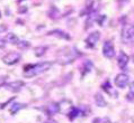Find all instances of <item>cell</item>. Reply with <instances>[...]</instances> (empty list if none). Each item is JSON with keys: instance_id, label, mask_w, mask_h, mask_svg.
Wrapping results in <instances>:
<instances>
[{"instance_id": "5", "label": "cell", "mask_w": 134, "mask_h": 123, "mask_svg": "<svg viewBox=\"0 0 134 123\" xmlns=\"http://www.w3.org/2000/svg\"><path fill=\"white\" fill-rule=\"evenodd\" d=\"M100 38V33L99 31H92L91 34H89L88 37L86 38V44L89 48H94L97 45L98 40Z\"/></svg>"}, {"instance_id": "20", "label": "cell", "mask_w": 134, "mask_h": 123, "mask_svg": "<svg viewBox=\"0 0 134 123\" xmlns=\"http://www.w3.org/2000/svg\"><path fill=\"white\" fill-rule=\"evenodd\" d=\"M91 68H92V63L89 62V61H87V62L85 63V72L82 73V75H85V74L88 73V72H90Z\"/></svg>"}, {"instance_id": "1", "label": "cell", "mask_w": 134, "mask_h": 123, "mask_svg": "<svg viewBox=\"0 0 134 123\" xmlns=\"http://www.w3.org/2000/svg\"><path fill=\"white\" fill-rule=\"evenodd\" d=\"M53 63L51 62H42V63H38V64H34V65H29V66H25L24 68V75L26 77H34L37 76L40 74H42L46 70H49Z\"/></svg>"}, {"instance_id": "9", "label": "cell", "mask_w": 134, "mask_h": 123, "mask_svg": "<svg viewBox=\"0 0 134 123\" xmlns=\"http://www.w3.org/2000/svg\"><path fill=\"white\" fill-rule=\"evenodd\" d=\"M45 111H46V113L49 115L57 114V113L60 112V104H58V103H50V104H47L46 107H45Z\"/></svg>"}, {"instance_id": "21", "label": "cell", "mask_w": 134, "mask_h": 123, "mask_svg": "<svg viewBox=\"0 0 134 123\" xmlns=\"http://www.w3.org/2000/svg\"><path fill=\"white\" fill-rule=\"evenodd\" d=\"M105 19H106V16H104V15H102L100 17H98V18H97L98 25H99V26H103V25H104L103 22H104V20H105Z\"/></svg>"}, {"instance_id": "8", "label": "cell", "mask_w": 134, "mask_h": 123, "mask_svg": "<svg viewBox=\"0 0 134 123\" xmlns=\"http://www.w3.org/2000/svg\"><path fill=\"white\" fill-rule=\"evenodd\" d=\"M129 61H130V58H129L127 54H125L124 51H121L120 55H118V58H117V64L120 66V68L124 69L126 65L129 64Z\"/></svg>"}, {"instance_id": "11", "label": "cell", "mask_w": 134, "mask_h": 123, "mask_svg": "<svg viewBox=\"0 0 134 123\" xmlns=\"http://www.w3.org/2000/svg\"><path fill=\"white\" fill-rule=\"evenodd\" d=\"M49 35L59 37V38H62V39H69L70 38V36L68 35V34H66L65 31H63V30H60V29H55V30L50 31Z\"/></svg>"}, {"instance_id": "6", "label": "cell", "mask_w": 134, "mask_h": 123, "mask_svg": "<svg viewBox=\"0 0 134 123\" xmlns=\"http://www.w3.org/2000/svg\"><path fill=\"white\" fill-rule=\"evenodd\" d=\"M129 83H130V78L124 73L118 74V75H116V77H115V85H116L117 87H120V88L126 87Z\"/></svg>"}, {"instance_id": "4", "label": "cell", "mask_w": 134, "mask_h": 123, "mask_svg": "<svg viewBox=\"0 0 134 123\" xmlns=\"http://www.w3.org/2000/svg\"><path fill=\"white\" fill-rule=\"evenodd\" d=\"M103 54L107 58H113L115 56V48L110 40H106L103 45Z\"/></svg>"}, {"instance_id": "25", "label": "cell", "mask_w": 134, "mask_h": 123, "mask_svg": "<svg viewBox=\"0 0 134 123\" xmlns=\"http://www.w3.org/2000/svg\"><path fill=\"white\" fill-rule=\"evenodd\" d=\"M19 1H21V0H19Z\"/></svg>"}, {"instance_id": "18", "label": "cell", "mask_w": 134, "mask_h": 123, "mask_svg": "<svg viewBox=\"0 0 134 123\" xmlns=\"http://www.w3.org/2000/svg\"><path fill=\"white\" fill-rule=\"evenodd\" d=\"M46 49L47 48L45 46H38L35 48V55L37 56V57H41V56H43L44 54L46 53Z\"/></svg>"}, {"instance_id": "2", "label": "cell", "mask_w": 134, "mask_h": 123, "mask_svg": "<svg viewBox=\"0 0 134 123\" xmlns=\"http://www.w3.org/2000/svg\"><path fill=\"white\" fill-rule=\"evenodd\" d=\"M121 37H122L123 43H125V44L131 43L133 40V38H134V25L126 24V25L123 26Z\"/></svg>"}, {"instance_id": "14", "label": "cell", "mask_w": 134, "mask_h": 123, "mask_svg": "<svg viewBox=\"0 0 134 123\" xmlns=\"http://www.w3.org/2000/svg\"><path fill=\"white\" fill-rule=\"evenodd\" d=\"M103 88L105 89V91H106L107 93H108V94H110L111 96H116V95H117V93L115 92L114 89H113V87L110 86V83H109V81H106L105 83L103 84Z\"/></svg>"}, {"instance_id": "23", "label": "cell", "mask_w": 134, "mask_h": 123, "mask_svg": "<svg viewBox=\"0 0 134 123\" xmlns=\"http://www.w3.org/2000/svg\"><path fill=\"white\" fill-rule=\"evenodd\" d=\"M44 123H57V121H54V120H52V119H50V120H46Z\"/></svg>"}, {"instance_id": "15", "label": "cell", "mask_w": 134, "mask_h": 123, "mask_svg": "<svg viewBox=\"0 0 134 123\" xmlns=\"http://www.w3.org/2000/svg\"><path fill=\"white\" fill-rule=\"evenodd\" d=\"M79 114H80V110L78 109V107H71L69 111V113H68V116H69L70 120H73V119H76Z\"/></svg>"}, {"instance_id": "3", "label": "cell", "mask_w": 134, "mask_h": 123, "mask_svg": "<svg viewBox=\"0 0 134 123\" xmlns=\"http://www.w3.org/2000/svg\"><path fill=\"white\" fill-rule=\"evenodd\" d=\"M21 55L19 53H16V51H12V53H8L7 55H5L2 57V62L7 65H15L17 64L18 62L20 61Z\"/></svg>"}, {"instance_id": "17", "label": "cell", "mask_w": 134, "mask_h": 123, "mask_svg": "<svg viewBox=\"0 0 134 123\" xmlns=\"http://www.w3.org/2000/svg\"><path fill=\"white\" fill-rule=\"evenodd\" d=\"M7 40H8L9 43L14 44V45H17L18 43H19V38H18V37L13 33H10V34L7 35Z\"/></svg>"}, {"instance_id": "12", "label": "cell", "mask_w": 134, "mask_h": 123, "mask_svg": "<svg viewBox=\"0 0 134 123\" xmlns=\"http://www.w3.org/2000/svg\"><path fill=\"white\" fill-rule=\"evenodd\" d=\"M25 106H26V105H25L24 103H13L12 106H10V114L15 115L18 111H20L21 109H24Z\"/></svg>"}, {"instance_id": "7", "label": "cell", "mask_w": 134, "mask_h": 123, "mask_svg": "<svg viewBox=\"0 0 134 123\" xmlns=\"http://www.w3.org/2000/svg\"><path fill=\"white\" fill-rule=\"evenodd\" d=\"M24 86V82L23 81H14V82H10L8 84H5V88L8 89L10 92H19L21 88Z\"/></svg>"}, {"instance_id": "24", "label": "cell", "mask_w": 134, "mask_h": 123, "mask_svg": "<svg viewBox=\"0 0 134 123\" xmlns=\"http://www.w3.org/2000/svg\"><path fill=\"white\" fill-rule=\"evenodd\" d=\"M105 123H110V121L108 120V119H105Z\"/></svg>"}, {"instance_id": "13", "label": "cell", "mask_w": 134, "mask_h": 123, "mask_svg": "<svg viewBox=\"0 0 134 123\" xmlns=\"http://www.w3.org/2000/svg\"><path fill=\"white\" fill-rule=\"evenodd\" d=\"M95 101H96V104H97V106H100V107L106 106V104H107L105 99H104V96L102 94H99V93H97V94L95 95Z\"/></svg>"}, {"instance_id": "22", "label": "cell", "mask_w": 134, "mask_h": 123, "mask_svg": "<svg viewBox=\"0 0 134 123\" xmlns=\"http://www.w3.org/2000/svg\"><path fill=\"white\" fill-rule=\"evenodd\" d=\"M5 46H6V40L2 39V38H0V48H3Z\"/></svg>"}, {"instance_id": "10", "label": "cell", "mask_w": 134, "mask_h": 123, "mask_svg": "<svg viewBox=\"0 0 134 123\" xmlns=\"http://www.w3.org/2000/svg\"><path fill=\"white\" fill-rule=\"evenodd\" d=\"M97 18H98L97 11H96V10H92L91 12L88 15V18H87V20H86V28H89L90 26H92L94 21L97 20Z\"/></svg>"}, {"instance_id": "16", "label": "cell", "mask_w": 134, "mask_h": 123, "mask_svg": "<svg viewBox=\"0 0 134 123\" xmlns=\"http://www.w3.org/2000/svg\"><path fill=\"white\" fill-rule=\"evenodd\" d=\"M17 47L21 50H26L31 47V43L27 42V40H19V43L17 44Z\"/></svg>"}, {"instance_id": "19", "label": "cell", "mask_w": 134, "mask_h": 123, "mask_svg": "<svg viewBox=\"0 0 134 123\" xmlns=\"http://www.w3.org/2000/svg\"><path fill=\"white\" fill-rule=\"evenodd\" d=\"M127 99L129 100H134V82L130 85V89H129V94H127Z\"/></svg>"}]
</instances>
